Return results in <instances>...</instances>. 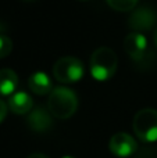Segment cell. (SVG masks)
<instances>
[{"label": "cell", "mask_w": 157, "mask_h": 158, "mask_svg": "<svg viewBox=\"0 0 157 158\" xmlns=\"http://www.w3.org/2000/svg\"><path fill=\"white\" fill-rule=\"evenodd\" d=\"M83 74L85 68L82 61L70 56L57 60L53 67V77L61 83H75L82 79Z\"/></svg>", "instance_id": "obj_4"}, {"label": "cell", "mask_w": 157, "mask_h": 158, "mask_svg": "<svg viewBox=\"0 0 157 158\" xmlns=\"http://www.w3.org/2000/svg\"><path fill=\"white\" fill-rule=\"evenodd\" d=\"M153 38H155V43H156V46H157V28H156V31H155V35H153Z\"/></svg>", "instance_id": "obj_16"}, {"label": "cell", "mask_w": 157, "mask_h": 158, "mask_svg": "<svg viewBox=\"0 0 157 158\" xmlns=\"http://www.w3.org/2000/svg\"><path fill=\"white\" fill-rule=\"evenodd\" d=\"M28 158H49L47 156H45V154H39V153H36V154H31Z\"/></svg>", "instance_id": "obj_15"}, {"label": "cell", "mask_w": 157, "mask_h": 158, "mask_svg": "<svg viewBox=\"0 0 157 158\" xmlns=\"http://www.w3.org/2000/svg\"><path fill=\"white\" fill-rule=\"evenodd\" d=\"M18 87V77L10 68L0 69V96H11Z\"/></svg>", "instance_id": "obj_11"}, {"label": "cell", "mask_w": 157, "mask_h": 158, "mask_svg": "<svg viewBox=\"0 0 157 158\" xmlns=\"http://www.w3.org/2000/svg\"><path fill=\"white\" fill-rule=\"evenodd\" d=\"M132 128L139 140L145 143L157 142V111L153 108L138 111L134 117Z\"/></svg>", "instance_id": "obj_3"}, {"label": "cell", "mask_w": 157, "mask_h": 158, "mask_svg": "<svg viewBox=\"0 0 157 158\" xmlns=\"http://www.w3.org/2000/svg\"><path fill=\"white\" fill-rule=\"evenodd\" d=\"M156 13L150 7H139L136 10L132 11V14L129 15V25L131 29L136 31V32H146L150 31L156 24Z\"/></svg>", "instance_id": "obj_6"}, {"label": "cell", "mask_w": 157, "mask_h": 158, "mask_svg": "<svg viewBox=\"0 0 157 158\" xmlns=\"http://www.w3.org/2000/svg\"><path fill=\"white\" fill-rule=\"evenodd\" d=\"M78 108V97L71 89L57 86L52 90L47 100V110L54 118L67 119L75 114Z\"/></svg>", "instance_id": "obj_1"}, {"label": "cell", "mask_w": 157, "mask_h": 158, "mask_svg": "<svg viewBox=\"0 0 157 158\" xmlns=\"http://www.w3.org/2000/svg\"><path fill=\"white\" fill-rule=\"evenodd\" d=\"M124 50L132 60L141 61L147 52V39L139 32H131L124 39Z\"/></svg>", "instance_id": "obj_7"}, {"label": "cell", "mask_w": 157, "mask_h": 158, "mask_svg": "<svg viewBox=\"0 0 157 158\" xmlns=\"http://www.w3.org/2000/svg\"><path fill=\"white\" fill-rule=\"evenodd\" d=\"M108 148L110 151L118 158H127L131 157L138 148L135 139L128 133H116L111 136L110 142H108Z\"/></svg>", "instance_id": "obj_5"}, {"label": "cell", "mask_w": 157, "mask_h": 158, "mask_svg": "<svg viewBox=\"0 0 157 158\" xmlns=\"http://www.w3.org/2000/svg\"><path fill=\"white\" fill-rule=\"evenodd\" d=\"M63 158H75V157H71V156H66V157H63Z\"/></svg>", "instance_id": "obj_17"}, {"label": "cell", "mask_w": 157, "mask_h": 158, "mask_svg": "<svg viewBox=\"0 0 157 158\" xmlns=\"http://www.w3.org/2000/svg\"><path fill=\"white\" fill-rule=\"evenodd\" d=\"M27 123L29 126L31 131L33 132H46L52 128L53 125V115L50 114V111L45 107H35L31 110V112L28 114Z\"/></svg>", "instance_id": "obj_8"}, {"label": "cell", "mask_w": 157, "mask_h": 158, "mask_svg": "<svg viewBox=\"0 0 157 158\" xmlns=\"http://www.w3.org/2000/svg\"><path fill=\"white\" fill-rule=\"evenodd\" d=\"M24 2H32V0H24Z\"/></svg>", "instance_id": "obj_18"}, {"label": "cell", "mask_w": 157, "mask_h": 158, "mask_svg": "<svg viewBox=\"0 0 157 158\" xmlns=\"http://www.w3.org/2000/svg\"><path fill=\"white\" fill-rule=\"evenodd\" d=\"M117 64L118 60L114 50H111L110 47H99L91 56V63H89L91 75L99 82L108 81L116 74Z\"/></svg>", "instance_id": "obj_2"}, {"label": "cell", "mask_w": 157, "mask_h": 158, "mask_svg": "<svg viewBox=\"0 0 157 158\" xmlns=\"http://www.w3.org/2000/svg\"><path fill=\"white\" fill-rule=\"evenodd\" d=\"M6 115H7V104H6L4 101L0 98V123L4 121Z\"/></svg>", "instance_id": "obj_14"}, {"label": "cell", "mask_w": 157, "mask_h": 158, "mask_svg": "<svg viewBox=\"0 0 157 158\" xmlns=\"http://www.w3.org/2000/svg\"><path fill=\"white\" fill-rule=\"evenodd\" d=\"M13 52V42L8 36L0 35V58L7 57Z\"/></svg>", "instance_id": "obj_13"}, {"label": "cell", "mask_w": 157, "mask_h": 158, "mask_svg": "<svg viewBox=\"0 0 157 158\" xmlns=\"http://www.w3.org/2000/svg\"><path fill=\"white\" fill-rule=\"evenodd\" d=\"M28 86H29L31 92L35 93L38 96H45V94H50L53 87V82L49 78V75L45 74V72H35L32 74L28 79Z\"/></svg>", "instance_id": "obj_10"}, {"label": "cell", "mask_w": 157, "mask_h": 158, "mask_svg": "<svg viewBox=\"0 0 157 158\" xmlns=\"http://www.w3.org/2000/svg\"><path fill=\"white\" fill-rule=\"evenodd\" d=\"M111 8L117 11H129L134 10L138 4V0H106Z\"/></svg>", "instance_id": "obj_12"}, {"label": "cell", "mask_w": 157, "mask_h": 158, "mask_svg": "<svg viewBox=\"0 0 157 158\" xmlns=\"http://www.w3.org/2000/svg\"><path fill=\"white\" fill-rule=\"evenodd\" d=\"M8 108L14 112V114H29L31 110L33 108V100L27 92H15L10 96L8 98Z\"/></svg>", "instance_id": "obj_9"}]
</instances>
